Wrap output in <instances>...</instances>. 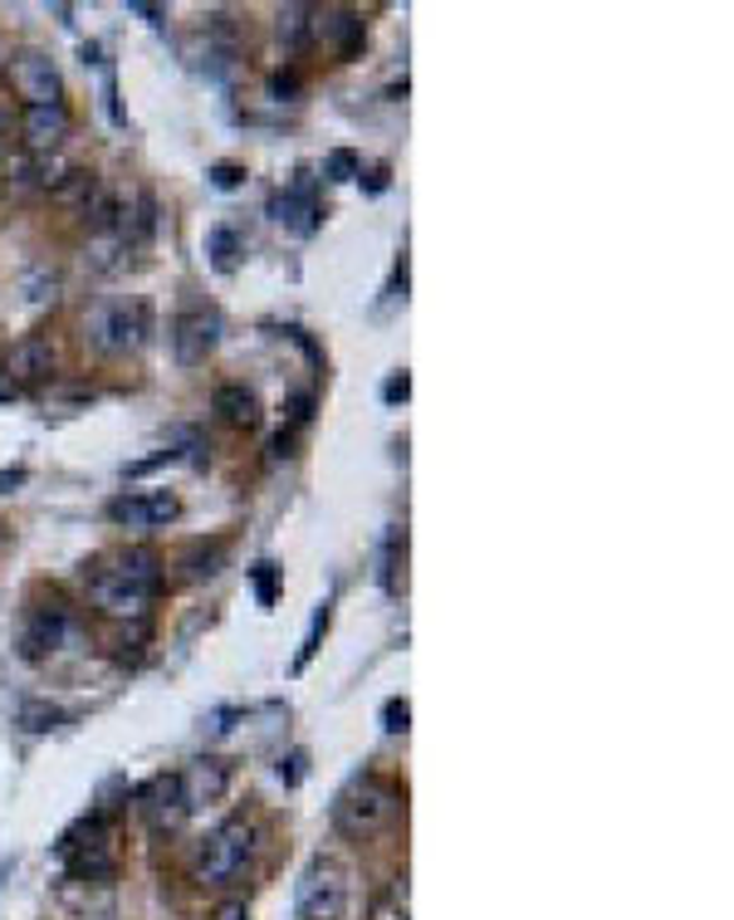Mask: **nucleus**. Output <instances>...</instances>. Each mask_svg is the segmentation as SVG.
I'll return each mask as SVG.
<instances>
[{"instance_id":"3","label":"nucleus","mask_w":734,"mask_h":920,"mask_svg":"<svg viewBox=\"0 0 734 920\" xmlns=\"http://www.w3.org/2000/svg\"><path fill=\"white\" fill-rule=\"evenodd\" d=\"M250 856H255V823L250 818H226L220 828L196 847V862H192V876L196 886L206 892H226L245 876Z\"/></svg>"},{"instance_id":"28","label":"nucleus","mask_w":734,"mask_h":920,"mask_svg":"<svg viewBox=\"0 0 734 920\" xmlns=\"http://www.w3.org/2000/svg\"><path fill=\"white\" fill-rule=\"evenodd\" d=\"M206 176H211V186H216V192H236V186L245 182V166H240V162H216Z\"/></svg>"},{"instance_id":"18","label":"nucleus","mask_w":734,"mask_h":920,"mask_svg":"<svg viewBox=\"0 0 734 920\" xmlns=\"http://www.w3.org/2000/svg\"><path fill=\"white\" fill-rule=\"evenodd\" d=\"M313 15H319V10L303 5V0H294V5H279V10H275V35H279V45H285L289 55L309 49V39H313Z\"/></svg>"},{"instance_id":"24","label":"nucleus","mask_w":734,"mask_h":920,"mask_svg":"<svg viewBox=\"0 0 734 920\" xmlns=\"http://www.w3.org/2000/svg\"><path fill=\"white\" fill-rule=\"evenodd\" d=\"M236 720H245V710H240V705H220V710H211V715L202 720V735L206 739H226L230 729H236Z\"/></svg>"},{"instance_id":"16","label":"nucleus","mask_w":734,"mask_h":920,"mask_svg":"<svg viewBox=\"0 0 734 920\" xmlns=\"http://www.w3.org/2000/svg\"><path fill=\"white\" fill-rule=\"evenodd\" d=\"M45 192H49V202H55V206H65V211H79L83 216L103 196V186H99V176H93L89 166H69V172L49 176Z\"/></svg>"},{"instance_id":"11","label":"nucleus","mask_w":734,"mask_h":920,"mask_svg":"<svg viewBox=\"0 0 734 920\" xmlns=\"http://www.w3.org/2000/svg\"><path fill=\"white\" fill-rule=\"evenodd\" d=\"M269 221L285 226L289 235H313V230H319L323 206H319V196H313L309 176H299L294 186H285V192L269 196Z\"/></svg>"},{"instance_id":"20","label":"nucleus","mask_w":734,"mask_h":920,"mask_svg":"<svg viewBox=\"0 0 734 920\" xmlns=\"http://www.w3.org/2000/svg\"><path fill=\"white\" fill-rule=\"evenodd\" d=\"M206 255H211V265L220 275H230V269L240 265V255H245V245H240V235L230 226H216L211 235H206Z\"/></svg>"},{"instance_id":"15","label":"nucleus","mask_w":734,"mask_h":920,"mask_svg":"<svg viewBox=\"0 0 734 920\" xmlns=\"http://www.w3.org/2000/svg\"><path fill=\"white\" fill-rule=\"evenodd\" d=\"M25 148L30 157H45V152H55L59 142L69 138V108L65 103H45V108H25Z\"/></svg>"},{"instance_id":"13","label":"nucleus","mask_w":734,"mask_h":920,"mask_svg":"<svg viewBox=\"0 0 734 920\" xmlns=\"http://www.w3.org/2000/svg\"><path fill=\"white\" fill-rule=\"evenodd\" d=\"M230 779H236V769H230L226 759H216V755L192 759V764L182 769V789H186V803H192V813L196 808H211V803L226 798Z\"/></svg>"},{"instance_id":"5","label":"nucleus","mask_w":734,"mask_h":920,"mask_svg":"<svg viewBox=\"0 0 734 920\" xmlns=\"http://www.w3.org/2000/svg\"><path fill=\"white\" fill-rule=\"evenodd\" d=\"M89 343L99 353H113V358H123V353H138L147 338H152V309L142 304V299H108V304H99L89 313Z\"/></svg>"},{"instance_id":"23","label":"nucleus","mask_w":734,"mask_h":920,"mask_svg":"<svg viewBox=\"0 0 734 920\" xmlns=\"http://www.w3.org/2000/svg\"><path fill=\"white\" fill-rule=\"evenodd\" d=\"M303 773H309V755H303V749H289V755L275 759V779L285 783V789H299Z\"/></svg>"},{"instance_id":"22","label":"nucleus","mask_w":734,"mask_h":920,"mask_svg":"<svg viewBox=\"0 0 734 920\" xmlns=\"http://www.w3.org/2000/svg\"><path fill=\"white\" fill-rule=\"evenodd\" d=\"M323 176H329V182H353V176H363V157L353 148H333L323 157Z\"/></svg>"},{"instance_id":"19","label":"nucleus","mask_w":734,"mask_h":920,"mask_svg":"<svg viewBox=\"0 0 734 920\" xmlns=\"http://www.w3.org/2000/svg\"><path fill=\"white\" fill-rule=\"evenodd\" d=\"M220 563H226V543H192L176 568H182L186 583H206V578H216V573H220Z\"/></svg>"},{"instance_id":"14","label":"nucleus","mask_w":734,"mask_h":920,"mask_svg":"<svg viewBox=\"0 0 734 920\" xmlns=\"http://www.w3.org/2000/svg\"><path fill=\"white\" fill-rule=\"evenodd\" d=\"M0 368L10 372V382H15V387L49 382V378H55V343L39 338V333H30V338H20L15 348H10V358L0 363Z\"/></svg>"},{"instance_id":"6","label":"nucleus","mask_w":734,"mask_h":920,"mask_svg":"<svg viewBox=\"0 0 734 920\" xmlns=\"http://www.w3.org/2000/svg\"><path fill=\"white\" fill-rule=\"evenodd\" d=\"M138 813L152 832H176L186 818H192V803H186L182 773H157L138 789Z\"/></svg>"},{"instance_id":"29","label":"nucleus","mask_w":734,"mask_h":920,"mask_svg":"<svg viewBox=\"0 0 734 920\" xmlns=\"http://www.w3.org/2000/svg\"><path fill=\"white\" fill-rule=\"evenodd\" d=\"M323 626H329V602H319V612H313V626H309V636H303V652H299V662H294V666H309V656H313V646H319Z\"/></svg>"},{"instance_id":"34","label":"nucleus","mask_w":734,"mask_h":920,"mask_svg":"<svg viewBox=\"0 0 734 920\" xmlns=\"http://www.w3.org/2000/svg\"><path fill=\"white\" fill-rule=\"evenodd\" d=\"M0 543H5V529H0Z\"/></svg>"},{"instance_id":"26","label":"nucleus","mask_w":734,"mask_h":920,"mask_svg":"<svg viewBox=\"0 0 734 920\" xmlns=\"http://www.w3.org/2000/svg\"><path fill=\"white\" fill-rule=\"evenodd\" d=\"M382 729L387 735H406V729H412V705H406L402 695H392L382 705Z\"/></svg>"},{"instance_id":"8","label":"nucleus","mask_w":734,"mask_h":920,"mask_svg":"<svg viewBox=\"0 0 734 920\" xmlns=\"http://www.w3.org/2000/svg\"><path fill=\"white\" fill-rule=\"evenodd\" d=\"M220 343V313L216 309H186L172 323V353L182 368H202Z\"/></svg>"},{"instance_id":"17","label":"nucleus","mask_w":734,"mask_h":920,"mask_svg":"<svg viewBox=\"0 0 734 920\" xmlns=\"http://www.w3.org/2000/svg\"><path fill=\"white\" fill-rule=\"evenodd\" d=\"M211 406L220 422L236 426V432H255L260 426V396H255V387H245V382H220Z\"/></svg>"},{"instance_id":"33","label":"nucleus","mask_w":734,"mask_h":920,"mask_svg":"<svg viewBox=\"0 0 734 920\" xmlns=\"http://www.w3.org/2000/svg\"><path fill=\"white\" fill-rule=\"evenodd\" d=\"M15 392H20V387L10 382V372H5V368H0V402H10V396H15Z\"/></svg>"},{"instance_id":"32","label":"nucleus","mask_w":734,"mask_h":920,"mask_svg":"<svg viewBox=\"0 0 734 920\" xmlns=\"http://www.w3.org/2000/svg\"><path fill=\"white\" fill-rule=\"evenodd\" d=\"M211 920H250V916H245V901H226Z\"/></svg>"},{"instance_id":"27","label":"nucleus","mask_w":734,"mask_h":920,"mask_svg":"<svg viewBox=\"0 0 734 920\" xmlns=\"http://www.w3.org/2000/svg\"><path fill=\"white\" fill-rule=\"evenodd\" d=\"M275 588H279V568L275 563H255V598H260V608H275Z\"/></svg>"},{"instance_id":"2","label":"nucleus","mask_w":734,"mask_h":920,"mask_svg":"<svg viewBox=\"0 0 734 920\" xmlns=\"http://www.w3.org/2000/svg\"><path fill=\"white\" fill-rule=\"evenodd\" d=\"M397 813H402V793H397L392 783L363 773V779H353L348 789L333 798V828L353 842H367V838L392 828Z\"/></svg>"},{"instance_id":"12","label":"nucleus","mask_w":734,"mask_h":920,"mask_svg":"<svg viewBox=\"0 0 734 920\" xmlns=\"http://www.w3.org/2000/svg\"><path fill=\"white\" fill-rule=\"evenodd\" d=\"M65 642H73V622H69L65 608H35L25 617V632H20L25 662H49Z\"/></svg>"},{"instance_id":"7","label":"nucleus","mask_w":734,"mask_h":920,"mask_svg":"<svg viewBox=\"0 0 734 920\" xmlns=\"http://www.w3.org/2000/svg\"><path fill=\"white\" fill-rule=\"evenodd\" d=\"M10 83L25 99V108H45V103H65V79H59L55 59L39 49H20L10 59Z\"/></svg>"},{"instance_id":"9","label":"nucleus","mask_w":734,"mask_h":920,"mask_svg":"<svg viewBox=\"0 0 734 920\" xmlns=\"http://www.w3.org/2000/svg\"><path fill=\"white\" fill-rule=\"evenodd\" d=\"M108 519L123 529H162L172 519H182V499L167 495V490H152V495H118L108 499Z\"/></svg>"},{"instance_id":"31","label":"nucleus","mask_w":734,"mask_h":920,"mask_svg":"<svg viewBox=\"0 0 734 920\" xmlns=\"http://www.w3.org/2000/svg\"><path fill=\"white\" fill-rule=\"evenodd\" d=\"M15 485H25V465H15V470H0V495H10Z\"/></svg>"},{"instance_id":"1","label":"nucleus","mask_w":734,"mask_h":920,"mask_svg":"<svg viewBox=\"0 0 734 920\" xmlns=\"http://www.w3.org/2000/svg\"><path fill=\"white\" fill-rule=\"evenodd\" d=\"M162 593V553L133 543V549L113 553L108 563L89 573V598L103 617H123V622H147V608Z\"/></svg>"},{"instance_id":"21","label":"nucleus","mask_w":734,"mask_h":920,"mask_svg":"<svg viewBox=\"0 0 734 920\" xmlns=\"http://www.w3.org/2000/svg\"><path fill=\"white\" fill-rule=\"evenodd\" d=\"M402 559H406V534L392 529V534H387V549H382V588L387 593H402Z\"/></svg>"},{"instance_id":"4","label":"nucleus","mask_w":734,"mask_h":920,"mask_svg":"<svg viewBox=\"0 0 734 920\" xmlns=\"http://www.w3.org/2000/svg\"><path fill=\"white\" fill-rule=\"evenodd\" d=\"M353 901V876L339 856L319 852L309 856V866L299 872V886H294V911L299 920H343Z\"/></svg>"},{"instance_id":"25","label":"nucleus","mask_w":734,"mask_h":920,"mask_svg":"<svg viewBox=\"0 0 734 920\" xmlns=\"http://www.w3.org/2000/svg\"><path fill=\"white\" fill-rule=\"evenodd\" d=\"M59 720H65V715H59L55 705H25V710H20V725H25L30 735H45V729H55Z\"/></svg>"},{"instance_id":"35","label":"nucleus","mask_w":734,"mask_h":920,"mask_svg":"<svg viewBox=\"0 0 734 920\" xmlns=\"http://www.w3.org/2000/svg\"><path fill=\"white\" fill-rule=\"evenodd\" d=\"M0 128H5V118H0Z\"/></svg>"},{"instance_id":"30","label":"nucleus","mask_w":734,"mask_h":920,"mask_svg":"<svg viewBox=\"0 0 734 920\" xmlns=\"http://www.w3.org/2000/svg\"><path fill=\"white\" fill-rule=\"evenodd\" d=\"M382 396H387V402H406V396H412V378H406V372H397V378H387Z\"/></svg>"},{"instance_id":"10","label":"nucleus","mask_w":734,"mask_h":920,"mask_svg":"<svg viewBox=\"0 0 734 920\" xmlns=\"http://www.w3.org/2000/svg\"><path fill=\"white\" fill-rule=\"evenodd\" d=\"M313 39H323V45H329V55L339 59V65H348V59L363 55L367 25H363L358 10L333 5V10H319V15H313Z\"/></svg>"}]
</instances>
